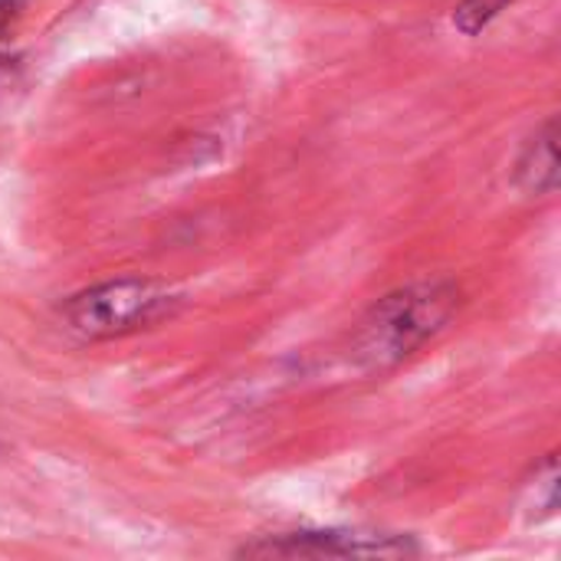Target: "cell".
<instances>
[{
  "label": "cell",
  "mask_w": 561,
  "mask_h": 561,
  "mask_svg": "<svg viewBox=\"0 0 561 561\" xmlns=\"http://www.w3.org/2000/svg\"><path fill=\"white\" fill-rule=\"evenodd\" d=\"M457 289L450 283H421L385 296L358 332V355L368 365H398L431 342L457 312Z\"/></svg>",
  "instance_id": "1"
},
{
  "label": "cell",
  "mask_w": 561,
  "mask_h": 561,
  "mask_svg": "<svg viewBox=\"0 0 561 561\" xmlns=\"http://www.w3.org/2000/svg\"><path fill=\"white\" fill-rule=\"evenodd\" d=\"M174 302L178 299L161 283L115 279L89 293H79L66 306V319L85 339H118L168 319Z\"/></svg>",
  "instance_id": "2"
},
{
  "label": "cell",
  "mask_w": 561,
  "mask_h": 561,
  "mask_svg": "<svg viewBox=\"0 0 561 561\" xmlns=\"http://www.w3.org/2000/svg\"><path fill=\"white\" fill-rule=\"evenodd\" d=\"M408 542L394 536H365V533H299L270 546H250L243 556H309V559H365V556H408Z\"/></svg>",
  "instance_id": "3"
},
{
  "label": "cell",
  "mask_w": 561,
  "mask_h": 561,
  "mask_svg": "<svg viewBox=\"0 0 561 561\" xmlns=\"http://www.w3.org/2000/svg\"><path fill=\"white\" fill-rule=\"evenodd\" d=\"M519 181L526 184V191L536 194H549L559 184V122L549 118L542 131H536V138L526 145L523 158H519Z\"/></svg>",
  "instance_id": "4"
},
{
  "label": "cell",
  "mask_w": 561,
  "mask_h": 561,
  "mask_svg": "<svg viewBox=\"0 0 561 561\" xmlns=\"http://www.w3.org/2000/svg\"><path fill=\"white\" fill-rule=\"evenodd\" d=\"M510 0H463L460 3V10L454 13V23L463 30V33H480L503 7H506Z\"/></svg>",
  "instance_id": "5"
}]
</instances>
